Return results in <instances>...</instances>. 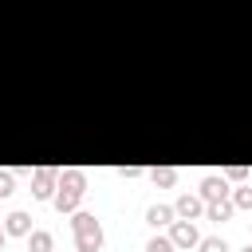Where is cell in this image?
<instances>
[{"mask_svg": "<svg viewBox=\"0 0 252 252\" xmlns=\"http://www.w3.org/2000/svg\"><path fill=\"white\" fill-rule=\"evenodd\" d=\"M83 185H87V177H83L79 169H67V173H63V181H59V193H55V205H59L63 213H71V209L79 205V197H83Z\"/></svg>", "mask_w": 252, "mask_h": 252, "instance_id": "cell-1", "label": "cell"}, {"mask_svg": "<svg viewBox=\"0 0 252 252\" xmlns=\"http://www.w3.org/2000/svg\"><path fill=\"white\" fill-rule=\"evenodd\" d=\"M71 224H75V240H79V252H98V244H102V224H98L94 217H87V213H79Z\"/></svg>", "mask_w": 252, "mask_h": 252, "instance_id": "cell-2", "label": "cell"}, {"mask_svg": "<svg viewBox=\"0 0 252 252\" xmlns=\"http://www.w3.org/2000/svg\"><path fill=\"white\" fill-rule=\"evenodd\" d=\"M173 244H177V248H189V244H197V228H193L189 220H177V224H173Z\"/></svg>", "mask_w": 252, "mask_h": 252, "instance_id": "cell-3", "label": "cell"}, {"mask_svg": "<svg viewBox=\"0 0 252 252\" xmlns=\"http://www.w3.org/2000/svg\"><path fill=\"white\" fill-rule=\"evenodd\" d=\"M224 189H228V185H224L220 177H205V181H201V197H205V201H217V197H224Z\"/></svg>", "mask_w": 252, "mask_h": 252, "instance_id": "cell-4", "label": "cell"}, {"mask_svg": "<svg viewBox=\"0 0 252 252\" xmlns=\"http://www.w3.org/2000/svg\"><path fill=\"white\" fill-rule=\"evenodd\" d=\"M4 228H8V232H12V236H24V232H28V228H32V220H28V213H12V217H8V224H4Z\"/></svg>", "mask_w": 252, "mask_h": 252, "instance_id": "cell-5", "label": "cell"}, {"mask_svg": "<svg viewBox=\"0 0 252 252\" xmlns=\"http://www.w3.org/2000/svg\"><path fill=\"white\" fill-rule=\"evenodd\" d=\"M51 181H55V173H51V169H39V173H35V189H32V193H35V197H47V193H51Z\"/></svg>", "mask_w": 252, "mask_h": 252, "instance_id": "cell-6", "label": "cell"}, {"mask_svg": "<svg viewBox=\"0 0 252 252\" xmlns=\"http://www.w3.org/2000/svg\"><path fill=\"white\" fill-rule=\"evenodd\" d=\"M173 213H177V217H185V220H189V217H197V213H201V201H197V197H181V201H177V209H173Z\"/></svg>", "mask_w": 252, "mask_h": 252, "instance_id": "cell-7", "label": "cell"}, {"mask_svg": "<svg viewBox=\"0 0 252 252\" xmlns=\"http://www.w3.org/2000/svg\"><path fill=\"white\" fill-rule=\"evenodd\" d=\"M169 217H173V209H165V205H154L150 213H146V220L158 228V224H169Z\"/></svg>", "mask_w": 252, "mask_h": 252, "instance_id": "cell-8", "label": "cell"}, {"mask_svg": "<svg viewBox=\"0 0 252 252\" xmlns=\"http://www.w3.org/2000/svg\"><path fill=\"white\" fill-rule=\"evenodd\" d=\"M32 252H51V232H32Z\"/></svg>", "mask_w": 252, "mask_h": 252, "instance_id": "cell-9", "label": "cell"}, {"mask_svg": "<svg viewBox=\"0 0 252 252\" xmlns=\"http://www.w3.org/2000/svg\"><path fill=\"white\" fill-rule=\"evenodd\" d=\"M201 252H228V244L220 236H209V240H201Z\"/></svg>", "mask_w": 252, "mask_h": 252, "instance_id": "cell-10", "label": "cell"}, {"mask_svg": "<svg viewBox=\"0 0 252 252\" xmlns=\"http://www.w3.org/2000/svg\"><path fill=\"white\" fill-rule=\"evenodd\" d=\"M228 213H232V205H224V201H220V205H217V201L209 205V217H213V220H224Z\"/></svg>", "mask_w": 252, "mask_h": 252, "instance_id": "cell-11", "label": "cell"}, {"mask_svg": "<svg viewBox=\"0 0 252 252\" xmlns=\"http://www.w3.org/2000/svg\"><path fill=\"white\" fill-rule=\"evenodd\" d=\"M173 248H177L173 240H150L146 244V252H173Z\"/></svg>", "mask_w": 252, "mask_h": 252, "instance_id": "cell-12", "label": "cell"}, {"mask_svg": "<svg viewBox=\"0 0 252 252\" xmlns=\"http://www.w3.org/2000/svg\"><path fill=\"white\" fill-rule=\"evenodd\" d=\"M173 177H177L173 169H154V181H158V185H173Z\"/></svg>", "mask_w": 252, "mask_h": 252, "instance_id": "cell-13", "label": "cell"}, {"mask_svg": "<svg viewBox=\"0 0 252 252\" xmlns=\"http://www.w3.org/2000/svg\"><path fill=\"white\" fill-rule=\"evenodd\" d=\"M236 205H240V209H252V189H240V193H236Z\"/></svg>", "mask_w": 252, "mask_h": 252, "instance_id": "cell-14", "label": "cell"}, {"mask_svg": "<svg viewBox=\"0 0 252 252\" xmlns=\"http://www.w3.org/2000/svg\"><path fill=\"white\" fill-rule=\"evenodd\" d=\"M12 193V173H0V197Z\"/></svg>", "mask_w": 252, "mask_h": 252, "instance_id": "cell-15", "label": "cell"}, {"mask_svg": "<svg viewBox=\"0 0 252 252\" xmlns=\"http://www.w3.org/2000/svg\"><path fill=\"white\" fill-rule=\"evenodd\" d=\"M0 244H4V232H0Z\"/></svg>", "mask_w": 252, "mask_h": 252, "instance_id": "cell-16", "label": "cell"}]
</instances>
